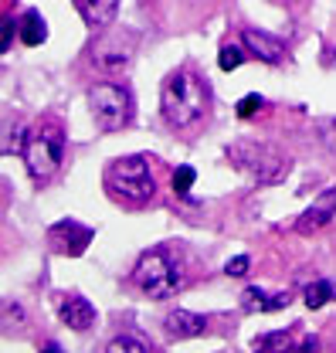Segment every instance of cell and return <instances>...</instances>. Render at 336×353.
<instances>
[{"instance_id":"1","label":"cell","mask_w":336,"mask_h":353,"mask_svg":"<svg viewBox=\"0 0 336 353\" xmlns=\"http://www.w3.org/2000/svg\"><path fill=\"white\" fill-rule=\"evenodd\" d=\"M210 105V88L204 82V75H197L194 68H177L164 82L160 92V112L173 130H187L197 126L208 116Z\"/></svg>"},{"instance_id":"2","label":"cell","mask_w":336,"mask_h":353,"mask_svg":"<svg viewBox=\"0 0 336 353\" xmlns=\"http://www.w3.org/2000/svg\"><path fill=\"white\" fill-rule=\"evenodd\" d=\"M132 285H136L143 296L164 303V299L180 292L184 272H180V265H177L173 255H167L164 248H153V252H146V255L136 262V268H132Z\"/></svg>"},{"instance_id":"3","label":"cell","mask_w":336,"mask_h":353,"mask_svg":"<svg viewBox=\"0 0 336 353\" xmlns=\"http://www.w3.org/2000/svg\"><path fill=\"white\" fill-rule=\"evenodd\" d=\"M106 187L126 204H146L157 190V180L146 157H119L106 167Z\"/></svg>"},{"instance_id":"4","label":"cell","mask_w":336,"mask_h":353,"mask_svg":"<svg viewBox=\"0 0 336 353\" xmlns=\"http://www.w3.org/2000/svg\"><path fill=\"white\" fill-rule=\"evenodd\" d=\"M24 163H28V174L34 176L38 183H48L51 176L58 174L61 160H65V139L55 126H41L38 132L28 136V146H24Z\"/></svg>"},{"instance_id":"5","label":"cell","mask_w":336,"mask_h":353,"mask_svg":"<svg viewBox=\"0 0 336 353\" xmlns=\"http://www.w3.org/2000/svg\"><path fill=\"white\" fill-rule=\"evenodd\" d=\"M231 160L255 176V183H279L282 174L289 170V157L275 146H265V143H241V146H231Z\"/></svg>"},{"instance_id":"6","label":"cell","mask_w":336,"mask_h":353,"mask_svg":"<svg viewBox=\"0 0 336 353\" xmlns=\"http://www.w3.org/2000/svg\"><path fill=\"white\" fill-rule=\"evenodd\" d=\"M132 58H136V34L123 31V28L106 31L88 44V61L95 65V72H106V75L126 72Z\"/></svg>"},{"instance_id":"7","label":"cell","mask_w":336,"mask_h":353,"mask_svg":"<svg viewBox=\"0 0 336 353\" xmlns=\"http://www.w3.org/2000/svg\"><path fill=\"white\" fill-rule=\"evenodd\" d=\"M88 109L95 116V123L106 132L123 130L132 116V99L123 85L116 82H99V85L88 88Z\"/></svg>"},{"instance_id":"8","label":"cell","mask_w":336,"mask_h":353,"mask_svg":"<svg viewBox=\"0 0 336 353\" xmlns=\"http://www.w3.org/2000/svg\"><path fill=\"white\" fill-rule=\"evenodd\" d=\"M336 218V187L330 190H323L309 208H306V214L295 221V231L299 234H316V231H323L326 224H333Z\"/></svg>"},{"instance_id":"9","label":"cell","mask_w":336,"mask_h":353,"mask_svg":"<svg viewBox=\"0 0 336 353\" xmlns=\"http://www.w3.org/2000/svg\"><path fill=\"white\" fill-rule=\"evenodd\" d=\"M51 241H55V248H61L65 255L79 259L85 248L92 245V228H85L79 221H58V224L51 228Z\"/></svg>"},{"instance_id":"10","label":"cell","mask_w":336,"mask_h":353,"mask_svg":"<svg viewBox=\"0 0 336 353\" xmlns=\"http://www.w3.org/2000/svg\"><path fill=\"white\" fill-rule=\"evenodd\" d=\"M241 41H245V51H248L252 58H258V61H265V65H279V61L286 58L282 41H279L275 34H268V31L248 28V31L241 34Z\"/></svg>"},{"instance_id":"11","label":"cell","mask_w":336,"mask_h":353,"mask_svg":"<svg viewBox=\"0 0 336 353\" xmlns=\"http://www.w3.org/2000/svg\"><path fill=\"white\" fill-rule=\"evenodd\" d=\"M164 326H167V333L173 340H194L197 333L208 330V319L201 312H190V309H173L164 319Z\"/></svg>"},{"instance_id":"12","label":"cell","mask_w":336,"mask_h":353,"mask_svg":"<svg viewBox=\"0 0 336 353\" xmlns=\"http://www.w3.org/2000/svg\"><path fill=\"white\" fill-rule=\"evenodd\" d=\"M58 316L72 330H88L95 323V306L82 296H65V299H58Z\"/></svg>"},{"instance_id":"13","label":"cell","mask_w":336,"mask_h":353,"mask_svg":"<svg viewBox=\"0 0 336 353\" xmlns=\"http://www.w3.org/2000/svg\"><path fill=\"white\" fill-rule=\"evenodd\" d=\"M293 303V292H279V296H265L261 289L248 285L241 292V309L245 312H275V309H286Z\"/></svg>"},{"instance_id":"14","label":"cell","mask_w":336,"mask_h":353,"mask_svg":"<svg viewBox=\"0 0 336 353\" xmlns=\"http://www.w3.org/2000/svg\"><path fill=\"white\" fill-rule=\"evenodd\" d=\"M116 7H119V0H85L82 3L85 24H88L92 31L109 28V24H112V17H116Z\"/></svg>"},{"instance_id":"15","label":"cell","mask_w":336,"mask_h":353,"mask_svg":"<svg viewBox=\"0 0 336 353\" xmlns=\"http://www.w3.org/2000/svg\"><path fill=\"white\" fill-rule=\"evenodd\" d=\"M17 28H21V41L31 44V48L48 41V24H44V17L38 10H24L21 21H17Z\"/></svg>"},{"instance_id":"16","label":"cell","mask_w":336,"mask_h":353,"mask_svg":"<svg viewBox=\"0 0 336 353\" xmlns=\"http://www.w3.org/2000/svg\"><path fill=\"white\" fill-rule=\"evenodd\" d=\"M28 123H21V119H10V123H3V153H10V157H17V153H24V146H28Z\"/></svg>"},{"instance_id":"17","label":"cell","mask_w":336,"mask_h":353,"mask_svg":"<svg viewBox=\"0 0 336 353\" xmlns=\"http://www.w3.org/2000/svg\"><path fill=\"white\" fill-rule=\"evenodd\" d=\"M302 296H306V306L309 309H323L336 296V285L333 282H326V279H319V282H309Z\"/></svg>"},{"instance_id":"18","label":"cell","mask_w":336,"mask_h":353,"mask_svg":"<svg viewBox=\"0 0 336 353\" xmlns=\"http://www.w3.org/2000/svg\"><path fill=\"white\" fill-rule=\"evenodd\" d=\"M289 336H293V330H282V333H261L258 340H255V350H293V343H289Z\"/></svg>"},{"instance_id":"19","label":"cell","mask_w":336,"mask_h":353,"mask_svg":"<svg viewBox=\"0 0 336 353\" xmlns=\"http://www.w3.org/2000/svg\"><path fill=\"white\" fill-rule=\"evenodd\" d=\"M106 350L109 353H116V350H129V353H146V350H153L146 340H139V336H112L109 343H106Z\"/></svg>"},{"instance_id":"20","label":"cell","mask_w":336,"mask_h":353,"mask_svg":"<svg viewBox=\"0 0 336 353\" xmlns=\"http://www.w3.org/2000/svg\"><path fill=\"white\" fill-rule=\"evenodd\" d=\"M217 65H221L224 72H235V68L241 65V48H235V44H224V48H221V54H217Z\"/></svg>"},{"instance_id":"21","label":"cell","mask_w":336,"mask_h":353,"mask_svg":"<svg viewBox=\"0 0 336 353\" xmlns=\"http://www.w3.org/2000/svg\"><path fill=\"white\" fill-rule=\"evenodd\" d=\"M194 180H197L194 167H177V170H173V190H177V194H187V190L194 187Z\"/></svg>"},{"instance_id":"22","label":"cell","mask_w":336,"mask_h":353,"mask_svg":"<svg viewBox=\"0 0 336 353\" xmlns=\"http://www.w3.org/2000/svg\"><path fill=\"white\" fill-rule=\"evenodd\" d=\"M24 323V309L17 303H3V330H17Z\"/></svg>"},{"instance_id":"23","label":"cell","mask_w":336,"mask_h":353,"mask_svg":"<svg viewBox=\"0 0 336 353\" xmlns=\"http://www.w3.org/2000/svg\"><path fill=\"white\" fill-rule=\"evenodd\" d=\"M319 139H323V146L336 153V119H326V123H319Z\"/></svg>"},{"instance_id":"24","label":"cell","mask_w":336,"mask_h":353,"mask_svg":"<svg viewBox=\"0 0 336 353\" xmlns=\"http://www.w3.org/2000/svg\"><path fill=\"white\" fill-rule=\"evenodd\" d=\"M258 109H261V95H255V92H252V95H245V99L238 102V116H241V119L255 116Z\"/></svg>"},{"instance_id":"25","label":"cell","mask_w":336,"mask_h":353,"mask_svg":"<svg viewBox=\"0 0 336 353\" xmlns=\"http://www.w3.org/2000/svg\"><path fill=\"white\" fill-rule=\"evenodd\" d=\"M248 265H252V259L238 255L235 262H228V268H224V272H228V275H245V272H248Z\"/></svg>"},{"instance_id":"26","label":"cell","mask_w":336,"mask_h":353,"mask_svg":"<svg viewBox=\"0 0 336 353\" xmlns=\"http://www.w3.org/2000/svg\"><path fill=\"white\" fill-rule=\"evenodd\" d=\"M21 28L14 24V21H3V44H0V51H7L10 44H14V34H17Z\"/></svg>"}]
</instances>
